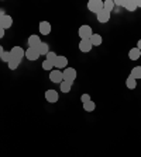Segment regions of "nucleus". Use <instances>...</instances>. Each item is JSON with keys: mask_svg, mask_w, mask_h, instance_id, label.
Here are the masks:
<instances>
[{"mask_svg": "<svg viewBox=\"0 0 141 157\" xmlns=\"http://www.w3.org/2000/svg\"><path fill=\"white\" fill-rule=\"evenodd\" d=\"M76 70L73 67H65L62 72V76H64V82H68L71 83V84H73V82H75L76 78Z\"/></svg>", "mask_w": 141, "mask_h": 157, "instance_id": "1", "label": "nucleus"}, {"mask_svg": "<svg viewBox=\"0 0 141 157\" xmlns=\"http://www.w3.org/2000/svg\"><path fill=\"white\" fill-rule=\"evenodd\" d=\"M88 9H89V11L97 14L100 10H103V2L102 0H90L88 3Z\"/></svg>", "mask_w": 141, "mask_h": 157, "instance_id": "2", "label": "nucleus"}, {"mask_svg": "<svg viewBox=\"0 0 141 157\" xmlns=\"http://www.w3.org/2000/svg\"><path fill=\"white\" fill-rule=\"evenodd\" d=\"M78 34L81 36V39H90V36L93 35V31L90 28V25H82L79 27Z\"/></svg>", "mask_w": 141, "mask_h": 157, "instance_id": "3", "label": "nucleus"}, {"mask_svg": "<svg viewBox=\"0 0 141 157\" xmlns=\"http://www.w3.org/2000/svg\"><path fill=\"white\" fill-rule=\"evenodd\" d=\"M10 53H11V58L17 59L20 62H21V59L26 56V51H24L21 46H14V48H11L10 49Z\"/></svg>", "mask_w": 141, "mask_h": 157, "instance_id": "4", "label": "nucleus"}, {"mask_svg": "<svg viewBox=\"0 0 141 157\" xmlns=\"http://www.w3.org/2000/svg\"><path fill=\"white\" fill-rule=\"evenodd\" d=\"M49 80H51L52 83H58V84H61V83L64 82L62 72H61V70H58V69L51 70V73H49Z\"/></svg>", "mask_w": 141, "mask_h": 157, "instance_id": "5", "label": "nucleus"}, {"mask_svg": "<svg viewBox=\"0 0 141 157\" xmlns=\"http://www.w3.org/2000/svg\"><path fill=\"white\" fill-rule=\"evenodd\" d=\"M66 66H68V59H66L65 56H62V55L56 56L55 62H54V67H56L58 70H61V69H65Z\"/></svg>", "mask_w": 141, "mask_h": 157, "instance_id": "6", "label": "nucleus"}, {"mask_svg": "<svg viewBox=\"0 0 141 157\" xmlns=\"http://www.w3.org/2000/svg\"><path fill=\"white\" fill-rule=\"evenodd\" d=\"M110 11H107V10H100L96 16H97V21L99 23H102V24H106V23H109V20H110Z\"/></svg>", "mask_w": 141, "mask_h": 157, "instance_id": "7", "label": "nucleus"}, {"mask_svg": "<svg viewBox=\"0 0 141 157\" xmlns=\"http://www.w3.org/2000/svg\"><path fill=\"white\" fill-rule=\"evenodd\" d=\"M45 100L48 102H51V104L56 102L58 101V91H56V90H52V88L47 90L45 91Z\"/></svg>", "mask_w": 141, "mask_h": 157, "instance_id": "8", "label": "nucleus"}, {"mask_svg": "<svg viewBox=\"0 0 141 157\" xmlns=\"http://www.w3.org/2000/svg\"><path fill=\"white\" fill-rule=\"evenodd\" d=\"M92 48L93 46H92V44H90L89 39H81V42H79V51H81V52L88 53L92 51Z\"/></svg>", "mask_w": 141, "mask_h": 157, "instance_id": "9", "label": "nucleus"}, {"mask_svg": "<svg viewBox=\"0 0 141 157\" xmlns=\"http://www.w3.org/2000/svg\"><path fill=\"white\" fill-rule=\"evenodd\" d=\"M28 48H38L39 44H41V38H39L37 34H34V35H30L28 36Z\"/></svg>", "mask_w": 141, "mask_h": 157, "instance_id": "10", "label": "nucleus"}, {"mask_svg": "<svg viewBox=\"0 0 141 157\" xmlns=\"http://www.w3.org/2000/svg\"><path fill=\"white\" fill-rule=\"evenodd\" d=\"M39 56H41V55L38 53L37 48H28L26 51V58L28 59V60H37Z\"/></svg>", "mask_w": 141, "mask_h": 157, "instance_id": "11", "label": "nucleus"}, {"mask_svg": "<svg viewBox=\"0 0 141 157\" xmlns=\"http://www.w3.org/2000/svg\"><path fill=\"white\" fill-rule=\"evenodd\" d=\"M51 24L48 21H41L39 23V34H43V35H48L51 34Z\"/></svg>", "mask_w": 141, "mask_h": 157, "instance_id": "12", "label": "nucleus"}, {"mask_svg": "<svg viewBox=\"0 0 141 157\" xmlns=\"http://www.w3.org/2000/svg\"><path fill=\"white\" fill-rule=\"evenodd\" d=\"M11 24H13V18H11L10 16H7V14H4L3 18L0 20V27H2L3 29L10 28V27H11Z\"/></svg>", "mask_w": 141, "mask_h": 157, "instance_id": "13", "label": "nucleus"}, {"mask_svg": "<svg viewBox=\"0 0 141 157\" xmlns=\"http://www.w3.org/2000/svg\"><path fill=\"white\" fill-rule=\"evenodd\" d=\"M90 44H92V46H100L102 45V36L99 35V34H93L92 36H90Z\"/></svg>", "mask_w": 141, "mask_h": 157, "instance_id": "14", "label": "nucleus"}, {"mask_svg": "<svg viewBox=\"0 0 141 157\" xmlns=\"http://www.w3.org/2000/svg\"><path fill=\"white\" fill-rule=\"evenodd\" d=\"M37 51H38L39 55H47V53L49 52V45L47 42H41L39 46L37 48Z\"/></svg>", "mask_w": 141, "mask_h": 157, "instance_id": "15", "label": "nucleus"}, {"mask_svg": "<svg viewBox=\"0 0 141 157\" xmlns=\"http://www.w3.org/2000/svg\"><path fill=\"white\" fill-rule=\"evenodd\" d=\"M128 56H130V59H131V60H137V59L141 56V51L138 48H133V49H130Z\"/></svg>", "mask_w": 141, "mask_h": 157, "instance_id": "16", "label": "nucleus"}, {"mask_svg": "<svg viewBox=\"0 0 141 157\" xmlns=\"http://www.w3.org/2000/svg\"><path fill=\"white\" fill-rule=\"evenodd\" d=\"M124 7L127 11H135L137 10V2L135 0H127V3H126Z\"/></svg>", "mask_w": 141, "mask_h": 157, "instance_id": "17", "label": "nucleus"}, {"mask_svg": "<svg viewBox=\"0 0 141 157\" xmlns=\"http://www.w3.org/2000/svg\"><path fill=\"white\" fill-rule=\"evenodd\" d=\"M126 86H127L130 90H134V88L137 87V80H135V78H133L131 76H128L127 80H126Z\"/></svg>", "mask_w": 141, "mask_h": 157, "instance_id": "18", "label": "nucleus"}, {"mask_svg": "<svg viewBox=\"0 0 141 157\" xmlns=\"http://www.w3.org/2000/svg\"><path fill=\"white\" fill-rule=\"evenodd\" d=\"M130 76H131L133 78H141V66H135V67L131 69V73H130Z\"/></svg>", "mask_w": 141, "mask_h": 157, "instance_id": "19", "label": "nucleus"}, {"mask_svg": "<svg viewBox=\"0 0 141 157\" xmlns=\"http://www.w3.org/2000/svg\"><path fill=\"white\" fill-rule=\"evenodd\" d=\"M103 9L112 13L113 9H114V0H105L103 2Z\"/></svg>", "mask_w": 141, "mask_h": 157, "instance_id": "20", "label": "nucleus"}, {"mask_svg": "<svg viewBox=\"0 0 141 157\" xmlns=\"http://www.w3.org/2000/svg\"><path fill=\"white\" fill-rule=\"evenodd\" d=\"M95 108H96V104L92 101V100L83 104V109H85V111H88V112H92V111H95Z\"/></svg>", "mask_w": 141, "mask_h": 157, "instance_id": "21", "label": "nucleus"}, {"mask_svg": "<svg viewBox=\"0 0 141 157\" xmlns=\"http://www.w3.org/2000/svg\"><path fill=\"white\" fill-rule=\"evenodd\" d=\"M59 88H61V91L62 93H69L71 91V88H72V84L68 82H62L59 84Z\"/></svg>", "mask_w": 141, "mask_h": 157, "instance_id": "22", "label": "nucleus"}, {"mask_svg": "<svg viewBox=\"0 0 141 157\" xmlns=\"http://www.w3.org/2000/svg\"><path fill=\"white\" fill-rule=\"evenodd\" d=\"M7 65H9V69H10V70H16V69L19 67V65H20V60H17V59L11 58V60H10Z\"/></svg>", "mask_w": 141, "mask_h": 157, "instance_id": "23", "label": "nucleus"}, {"mask_svg": "<svg viewBox=\"0 0 141 157\" xmlns=\"http://www.w3.org/2000/svg\"><path fill=\"white\" fill-rule=\"evenodd\" d=\"M52 67H54V63L52 62H49V60H44L43 62V69L44 70H52Z\"/></svg>", "mask_w": 141, "mask_h": 157, "instance_id": "24", "label": "nucleus"}, {"mask_svg": "<svg viewBox=\"0 0 141 157\" xmlns=\"http://www.w3.org/2000/svg\"><path fill=\"white\" fill-rule=\"evenodd\" d=\"M47 60H49V62H55V59H56V56H58V55H56V53L55 52H52V51H49V52L48 53H47Z\"/></svg>", "mask_w": 141, "mask_h": 157, "instance_id": "25", "label": "nucleus"}, {"mask_svg": "<svg viewBox=\"0 0 141 157\" xmlns=\"http://www.w3.org/2000/svg\"><path fill=\"white\" fill-rule=\"evenodd\" d=\"M2 60L6 63H9L10 60H11V53H10V51H4L3 56H2Z\"/></svg>", "mask_w": 141, "mask_h": 157, "instance_id": "26", "label": "nucleus"}, {"mask_svg": "<svg viewBox=\"0 0 141 157\" xmlns=\"http://www.w3.org/2000/svg\"><path fill=\"white\" fill-rule=\"evenodd\" d=\"M81 101L85 104V102H88V101H90V95L89 94H82L81 95Z\"/></svg>", "mask_w": 141, "mask_h": 157, "instance_id": "27", "label": "nucleus"}, {"mask_svg": "<svg viewBox=\"0 0 141 157\" xmlns=\"http://www.w3.org/2000/svg\"><path fill=\"white\" fill-rule=\"evenodd\" d=\"M126 3H127V0H116L114 2V6H126Z\"/></svg>", "mask_w": 141, "mask_h": 157, "instance_id": "28", "label": "nucleus"}, {"mask_svg": "<svg viewBox=\"0 0 141 157\" xmlns=\"http://www.w3.org/2000/svg\"><path fill=\"white\" fill-rule=\"evenodd\" d=\"M3 36H4V29L2 28V27H0V39L3 38Z\"/></svg>", "mask_w": 141, "mask_h": 157, "instance_id": "29", "label": "nucleus"}, {"mask_svg": "<svg viewBox=\"0 0 141 157\" xmlns=\"http://www.w3.org/2000/svg\"><path fill=\"white\" fill-rule=\"evenodd\" d=\"M3 53H4V49H3V46L0 45V59H2V56H3Z\"/></svg>", "mask_w": 141, "mask_h": 157, "instance_id": "30", "label": "nucleus"}, {"mask_svg": "<svg viewBox=\"0 0 141 157\" xmlns=\"http://www.w3.org/2000/svg\"><path fill=\"white\" fill-rule=\"evenodd\" d=\"M135 48H138L141 51V39H138V42H137V46H135Z\"/></svg>", "mask_w": 141, "mask_h": 157, "instance_id": "31", "label": "nucleus"}, {"mask_svg": "<svg viewBox=\"0 0 141 157\" xmlns=\"http://www.w3.org/2000/svg\"><path fill=\"white\" fill-rule=\"evenodd\" d=\"M3 16H4V11H2V10H0V20L3 18Z\"/></svg>", "mask_w": 141, "mask_h": 157, "instance_id": "32", "label": "nucleus"}, {"mask_svg": "<svg viewBox=\"0 0 141 157\" xmlns=\"http://www.w3.org/2000/svg\"><path fill=\"white\" fill-rule=\"evenodd\" d=\"M137 2V7H141V0H135Z\"/></svg>", "mask_w": 141, "mask_h": 157, "instance_id": "33", "label": "nucleus"}]
</instances>
